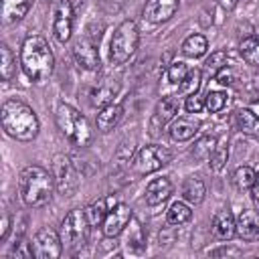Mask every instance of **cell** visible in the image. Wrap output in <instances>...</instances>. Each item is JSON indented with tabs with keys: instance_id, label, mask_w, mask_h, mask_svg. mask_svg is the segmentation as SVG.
I'll return each instance as SVG.
<instances>
[{
	"instance_id": "cell-1",
	"label": "cell",
	"mask_w": 259,
	"mask_h": 259,
	"mask_svg": "<svg viewBox=\"0 0 259 259\" xmlns=\"http://www.w3.org/2000/svg\"><path fill=\"white\" fill-rule=\"evenodd\" d=\"M20 67L32 83H42L55 69V55L40 34H30L20 47Z\"/></svg>"
},
{
	"instance_id": "cell-2",
	"label": "cell",
	"mask_w": 259,
	"mask_h": 259,
	"mask_svg": "<svg viewBox=\"0 0 259 259\" xmlns=\"http://www.w3.org/2000/svg\"><path fill=\"white\" fill-rule=\"evenodd\" d=\"M4 132L18 142H32L38 136L40 123L30 105L20 99H6L0 109Z\"/></svg>"
},
{
	"instance_id": "cell-3",
	"label": "cell",
	"mask_w": 259,
	"mask_h": 259,
	"mask_svg": "<svg viewBox=\"0 0 259 259\" xmlns=\"http://www.w3.org/2000/svg\"><path fill=\"white\" fill-rule=\"evenodd\" d=\"M55 188L57 186H55L53 172H49L47 168L36 166V164L22 168L20 178H18V190H20V198L26 206L38 208V206L49 204Z\"/></svg>"
},
{
	"instance_id": "cell-4",
	"label": "cell",
	"mask_w": 259,
	"mask_h": 259,
	"mask_svg": "<svg viewBox=\"0 0 259 259\" xmlns=\"http://www.w3.org/2000/svg\"><path fill=\"white\" fill-rule=\"evenodd\" d=\"M55 119H57V125L61 130V134L77 148H87L91 146L95 134L87 121V117L75 109L73 105L69 103H59L57 111H55Z\"/></svg>"
},
{
	"instance_id": "cell-5",
	"label": "cell",
	"mask_w": 259,
	"mask_h": 259,
	"mask_svg": "<svg viewBox=\"0 0 259 259\" xmlns=\"http://www.w3.org/2000/svg\"><path fill=\"white\" fill-rule=\"evenodd\" d=\"M140 42V30L134 20H123L113 30L111 42H109V59L113 65H123L132 59Z\"/></svg>"
},
{
	"instance_id": "cell-6",
	"label": "cell",
	"mask_w": 259,
	"mask_h": 259,
	"mask_svg": "<svg viewBox=\"0 0 259 259\" xmlns=\"http://www.w3.org/2000/svg\"><path fill=\"white\" fill-rule=\"evenodd\" d=\"M89 229H91V225L85 217V208H71L65 214V219L61 223V229H59L63 247L69 249V251H75V249L83 247L87 243Z\"/></svg>"
},
{
	"instance_id": "cell-7",
	"label": "cell",
	"mask_w": 259,
	"mask_h": 259,
	"mask_svg": "<svg viewBox=\"0 0 259 259\" xmlns=\"http://www.w3.org/2000/svg\"><path fill=\"white\" fill-rule=\"evenodd\" d=\"M170 160H172V154H170L168 148L152 144V146H144V148L136 154V158H134V162H132V168H134L136 174L146 176V174H152V172L160 170V168L166 166Z\"/></svg>"
},
{
	"instance_id": "cell-8",
	"label": "cell",
	"mask_w": 259,
	"mask_h": 259,
	"mask_svg": "<svg viewBox=\"0 0 259 259\" xmlns=\"http://www.w3.org/2000/svg\"><path fill=\"white\" fill-rule=\"evenodd\" d=\"M51 170H53V178H55L57 190H59L63 196L75 194V190H77V186H79V178H77V170H75L71 158L65 156V154H57V156L53 158Z\"/></svg>"
},
{
	"instance_id": "cell-9",
	"label": "cell",
	"mask_w": 259,
	"mask_h": 259,
	"mask_svg": "<svg viewBox=\"0 0 259 259\" xmlns=\"http://www.w3.org/2000/svg\"><path fill=\"white\" fill-rule=\"evenodd\" d=\"M30 245L36 259H59L63 253L61 235L51 227H42L40 231H36Z\"/></svg>"
},
{
	"instance_id": "cell-10",
	"label": "cell",
	"mask_w": 259,
	"mask_h": 259,
	"mask_svg": "<svg viewBox=\"0 0 259 259\" xmlns=\"http://www.w3.org/2000/svg\"><path fill=\"white\" fill-rule=\"evenodd\" d=\"M132 217H134V212H132V208H130L127 204H123V202L113 204V206L107 210L105 221H103V225H101L103 237L113 239V237L121 235V231H123V229L127 227V223L132 221Z\"/></svg>"
},
{
	"instance_id": "cell-11",
	"label": "cell",
	"mask_w": 259,
	"mask_h": 259,
	"mask_svg": "<svg viewBox=\"0 0 259 259\" xmlns=\"http://www.w3.org/2000/svg\"><path fill=\"white\" fill-rule=\"evenodd\" d=\"M53 34L55 38L65 45L71 40L73 34V6L69 0H61L55 6V18H53Z\"/></svg>"
},
{
	"instance_id": "cell-12",
	"label": "cell",
	"mask_w": 259,
	"mask_h": 259,
	"mask_svg": "<svg viewBox=\"0 0 259 259\" xmlns=\"http://www.w3.org/2000/svg\"><path fill=\"white\" fill-rule=\"evenodd\" d=\"M73 57L77 61L79 67L87 69V71H97L99 69V51H97V40H93L91 36H81L75 45H73Z\"/></svg>"
},
{
	"instance_id": "cell-13",
	"label": "cell",
	"mask_w": 259,
	"mask_h": 259,
	"mask_svg": "<svg viewBox=\"0 0 259 259\" xmlns=\"http://www.w3.org/2000/svg\"><path fill=\"white\" fill-rule=\"evenodd\" d=\"M178 6H180V0H146L142 14H144V20L152 24H162L176 14Z\"/></svg>"
},
{
	"instance_id": "cell-14",
	"label": "cell",
	"mask_w": 259,
	"mask_h": 259,
	"mask_svg": "<svg viewBox=\"0 0 259 259\" xmlns=\"http://www.w3.org/2000/svg\"><path fill=\"white\" fill-rule=\"evenodd\" d=\"M117 93H119V81L111 79V77H103L93 85V89L89 93V103L93 107H105V105L113 103V97Z\"/></svg>"
},
{
	"instance_id": "cell-15",
	"label": "cell",
	"mask_w": 259,
	"mask_h": 259,
	"mask_svg": "<svg viewBox=\"0 0 259 259\" xmlns=\"http://www.w3.org/2000/svg\"><path fill=\"white\" fill-rule=\"evenodd\" d=\"M212 235L221 241H229L237 235V221L229 208H221L212 217Z\"/></svg>"
},
{
	"instance_id": "cell-16",
	"label": "cell",
	"mask_w": 259,
	"mask_h": 259,
	"mask_svg": "<svg viewBox=\"0 0 259 259\" xmlns=\"http://www.w3.org/2000/svg\"><path fill=\"white\" fill-rule=\"evenodd\" d=\"M172 194V182L168 178H154L148 186H146V192H144V198L150 206H158L162 204L164 200H168V196Z\"/></svg>"
},
{
	"instance_id": "cell-17",
	"label": "cell",
	"mask_w": 259,
	"mask_h": 259,
	"mask_svg": "<svg viewBox=\"0 0 259 259\" xmlns=\"http://www.w3.org/2000/svg\"><path fill=\"white\" fill-rule=\"evenodd\" d=\"M121 117H123V105L121 103H109V105L101 107V111L97 113V130L101 134H109L113 127H117Z\"/></svg>"
},
{
	"instance_id": "cell-18",
	"label": "cell",
	"mask_w": 259,
	"mask_h": 259,
	"mask_svg": "<svg viewBox=\"0 0 259 259\" xmlns=\"http://www.w3.org/2000/svg\"><path fill=\"white\" fill-rule=\"evenodd\" d=\"M200 123L192 117H174L172 125H170V138L174 142H188L196 136Z\"/></svg>"
},
{
	"instance_id": "cell-19",
	"label": "cell",
	"mask_w": 259,
	"mask_h": 259,
	"mask_svg": "<svg viewBox=\"0 0 259 259\" xmlns=\"http://www.w3.org/2000/svg\"><path fill=\"white\" fill-rule=\"evenodd\" d=\"M237 235L243 241H255L259 239V219L253 210H243L237 217Z\"/></svg>"
},
{
	"instance_id": "cell-20",
	"label": "cell",
	"mask_w": 259,
	"mask_h": 259,
	"mask_svg": "<svg viewBox=\"0 0 259 259\" xmlns=\"http://www.w3.org/2000/svg\"><path fill=\"white\" fill-rule=\"evenodd\" d=\"M34 0H2V24H12L26 16Z\"/></svg>"
},
{
	"instance_id": "cell-21",
	"label": "cell",
	"mask_w": 259,
	"mask_h": 259,
	"mask_svg": "<svg viewBox=\"0 0 259 259\" xmlns=\"http://www.w3.org/2000/svg\"><path fill=\"white\" fill-rule=\"evenodd\" d=\"M180 109V101H178V95H168V97H162L156 105V111H154V121L164 125L168 121H172L176 117Z\"/></svg>"
},
{
	"instance_id": "cell-22",
	"label": "cell",
	"mask_w": 259,
	"mask_h": 259,
	"mask_svg": "<svg viewBox=\"0 0 259 259\" xmlns=\"http://www.w3.org/2000/svg\"><path fill=\"white\" fill-rule=\"evenodd\" d=\"M204 194H206V186H204V182L198 176H190V178L184 180V184H182V198L188 204H192V206L200 204L204 200Z\"/></svg>"
},
{
	"instance_id": "cell-23",
	"label": "cell",
	"mask_w": 259,
	"mask_h": 259,
	"mask_svg": "<svg viewBox=\"0 0 259 259\" xmlns=\"http://www.w3.org/2000/svg\"><path fill=\"white\" fill-rule=\"evenodd\" d=\"M127 235H125V245L130 251L134 253H142L146 249V237H144V227L140 225V221L136 217H132V221L127 223Z\"/></svg>"
},
{
	"instance_id": "cell-24",
	"label": "cell",
	"mask_w": 259,
	"mask_h": 259,
	"mask_svg": "<svg viewBox=\"0 0 259 259\" xmlns=\"http://www.w3.org/2000/svg\"><path fill=\"white\" fill-rule=\"evenodd\" d=\"M235 119H237V127L247 134V136H253V138H259V117L251 111V109H237L235 113Z\"/></svg>"
},
{
	"instance_id": "cell-25",
	"label": "cell",
	"mask_w": 259,
	"mask_h": 259,
	"mask_svg": "<svg viewBox=\"0 0 259 259\" xmlns=\"http://www.w3.org/2000/svg\"><path fill=\"white\" fill-rule=\"evenodd\" d=\"M206 51H208V40H206L204 34H190V36L182 42V53H184L186 57L198 59V57H202Z\"/></svg>"
},
{
	"instance_id": "cell-26",
	"label": "cell",
	"mask_w": 259,
	"mask_h": 259,
	"mask_svg": "<svg viewBox=\"0 0 259 259\" xmlns=\"http://www.w3.org/2000/svg\"><path fill=\"white\" fill-rule=\"evenodd\" d=\"M107 210H109L107 198H99V200H93L91 204L85 206V217H87L91 227H99V225H103Z\"/></svg>"
},
{
	"instance_id": "cell-27",
	"label": "cell",
	"mask_w": 259,
	"mask_h": 259,
	"mask_svg": "<svg viewBox=\"0 0 259 259\" xmlns=\"http://www.w3.org/2000/svg\"><path fill=\"white\" fill-rule=\"evenodd\" d=\"M239 53L249 65L259 67V34H253V36H247L245 40H241Z\"/></svg>"
},
{
	"instance_id": "cell-28",
	"label": "cell",
	"mask_w": 259,
	"mask_h": 259,
	"mask_svg": "<svg viewBox=\"0 0 259 259\" xmlns=\"http://www.w3.org/2000/svg\"><path fill=\"white\" fill-rule=\"evenodd\" d=\"M190 219H192L190 206H188L186 202H180V200L172 202L170 208H168V212H166L168 225H184V223H188Z\"/></svg>"
},
{
	"instance_id": "cell-29",
	"label": "cell",
	"mask_w": 259,
	"mask_h": 259,
	"mask_svg": "<svg viewBox=\"0 0 259 259\" xmlns=\"http://www.w3.org/2000/svg\"><path fill=\"white\" fill-rule=\"evenodd\" d=\"M16 73V59L6 42L0 45V75L4 81H10Z\"/></svg>"
},
{
	"instance_id": "cell-30",
	"label": "cell",
	"mask_w": 259,
	"mask_h": 259,
	"mask_svg": "<svg viewBox=\"0 0 259 259\" xmlns=\"http://www.w3.org/2000/svg\"><path fill=\"white\" fill-rule=\"evenodd\" d=\"M200 83H202V73H200V69H188V73H186V77L182 79V83L178 85V91H180V95H192V93H198V89H200Z\"/></svg>"
},
{
	"instance_id": "cell-31",
	"label": "cell",
	"mask_w": 259,
	"mask_h": 259,
	"mask_svg": "<svg viewBox=\"0 0 259 259\" xmlns=\"http://www.w3.org/2000/svg\"><path fill=\"white\" fill-rule=\"evenodd\" d=\"M253 180H255V170L251 166H239L233 172V184L237 190H247V188L251 190Z\"/></svg>"
},
{
	"instance_id": "cell-32",
	"label": "cell",
	"mask_w": 259,
	"mask_h": 259,
	"mask_svg": "<svg viewBox=\"0 0 259 259\" xmlns=\"http://www.w3.org/2000/svg\"><path fill=\"white\" fill-rule=\"evenodd\" d=\"M214 148H217V138L204 136V138L196 140V144H194V148H192V156H194L196 160H208V156L214 152Z\"/></svg>"
},
{
	"instance_id": "cell-33",
	"label": "cell",
	"mask_w": 259,
	"mask_h": 259,
	"mask_svg": "<svg viewBox=\"0 0 259 259\" xmlns=\"http://www.w3.org/2000/svg\"><path fill=\"white\" fill-rule=\"evenodd\" d=\"M225 105H227V93H223V91H208L204 95V107L208 111L219 113V111L225 109Z\"/></svg>"
},
{
	"instance_id": "cell-34",
	"label": "cell",
	"mask_w": 259,
	"mask_h": 259,
	"mask_svg": "<svg viewBox=\"0 0 259 259\" xmlns=\"http://www.w3.org/2000/svg\"><path fill=\"white\" fill-rule=\"evenodd\" d=\"M229 160V146H217L214 152L208 156V166L214 172H221Z\"/></svg>"
},
{
	"instance_id": "cell-35",
	"label": "cell",
	"mask_w": 259,
	"mask_h": 259,
	"mask_svg": "<svg viewBox=\"0 0 259 259\" xmlns=\"http://www.w3.org/2000/svg\"><path fill=\"white\" fill-rule=\"evenodd\" d=\"M186 73H188V67H186V63H182V61L170 63V65H168V71H166L168 81H170L172 85H180L182 79L186 77Z\"/></svg>"
},
{
	"instance_id": "cell-36",
	"label": "cell",
	"mask_w": 259,
	"mask_h": 259,
	"mask_svg": "<svg viewBox=\"0 0 259 259\" xmlns=\"http://www.w3.org/2000/svg\"><path fill=\"white\" fill-rule=\"evenodd\" d=\"M204 65H206V73L214 77V75L227 65V53H225V51H214V53L206 59Z\"/></svg>"
},
{
	"instance_id": "cell-37",
	"label": "cell",
	"mask_w": 259,
	"mask_h": 259,
	"mask_svg": "<svg viewBox=\"0 0 259 259\" xmlns=\"http://www.w3.org/2000/svg\"><path fill=\"white\" fill-rule=\"evenodd\" d=\"M184 107H186V111H188V113H200V111L204 109V97H202V95H198V93H192V95H188V97H186Z\"/></svg>"
},
{
	"instance_id": "cell-38",
	"label": "cell",
	"mask_w": 259,
	"mask_h": 259,
	"mask_svg": "<svg viewBox=\"0 0 259 259\" xmlns=\"http://www.w3.org/2000/svg\"><path fill=\"white\" fill-rule=\"evenodd\" d=\"M214 81L221 83V85H233V83H235V71H233L229 65H225V67L214 75Z\"/></svg>"
},
{
	"instance_id": "cell-39",
	"label": "cell",
	"mask_w": 259,
	"mask_h": 259,
	"mask_svg": "<svg viewBox=\"0 0 259 259\" xmlns=\"http://www.w3.org/2000/svg\"><path fill=\"white\" fill-rule=\"evenodd\" d=\"M12 255H14L16 259H30V257L34 255V253H32V245H30V243H26V241H20V243H16V245H14Z\"/></svg>"
},
{
	"instance_id": "cell-40",
	"label": "cell",
	"mask_w": 259,
	"mask_h": 259,
	"mask_svg": "<svg viewBox=\"0 0 259 259\" xmlns=\"http://www.w3.org/2000/svg\"><path fill=\"white\" fill-rule=\"evenodd\" d=\"M8 233H10V217H8V212H2V231H0V241H6Z\"/></svg>"
},
{
	"instance_id": "cell-41",
	"label": "cell",
	"mask_w": 259,
	"mask_h": 259,
	"mask_svg": "<svg viewBox=\"0 0 259 259\" xmlns=\"http://www.w3.org/2000/svg\"><path fill=\"white\" fill-rule=\"evenodd\" d=\"M251 194H253V198L259 200V170L255 172V180H253V186H251Z\"/></svg>"
},
{
	"instance_id": "cell-42",
	"label": "cell",
	"mask_w": 259,
	"mask_h": 259,
	"mask_svg": "<svg viewBox=\"0 0 259 259\" xmlns=\"http://www.w3.org/2000/svg\"><path fill=\"white\" fill-rule=\"evenodd\" d=\"M212 255H239V249H231V247L225 249V247H223V249H219V251H212Z\"/></svg>"
},
{
	"instance_id": "cell-43",
	"label": "cell",
	"mask_w": 259,
	"mask_h": 259,
	"mask_svg": "<svg viewBox=\"0 0 259 259\" xmlns=\"http://www.w3.org/2000/svg\"><path fill=\"white\" fill-rule=\"evenodd\" d=\"M219 4H221L225 10H233V8L239 4V0H219Z\"/></svg>"
}]
</instances>
